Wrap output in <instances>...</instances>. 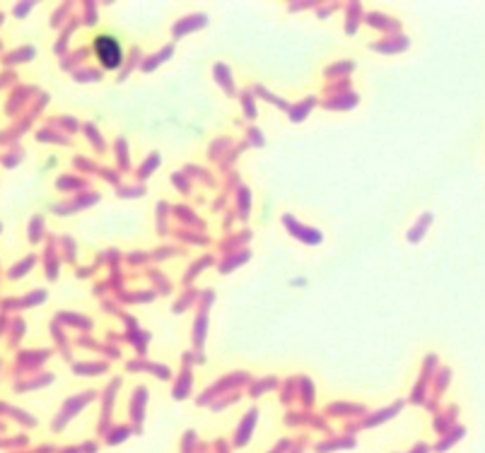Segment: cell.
I'll return each instance as SVG.
<instances>
[{
	"instance_id": "obj_1",
	"label": "cell",
	"mask_w": 485,
	"mask_h": 453,
	"mask_svg": "<svg viewBox=\"0 0 485 453\" xmlns=\"http://www.w3.org/2000/svg\"><path fill=\"white\" fill-rule=\"evenodd\" d=\"M94 51H97L99 60L106 65V68H116L121 63V48L114 36H99L94 41Z\"/></svg>"
}]
</instances>
